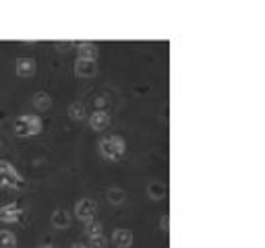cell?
<instances>
[{"label": "cell", "instance_id": "e0dca14e", "mask_svg": "<svg viewBox=\"0 0 265 248\" xmlns=\"http://www.w3.org/2000/svg\"><path fill=\"white\" fill-rule=\"evenodd\" d=\"M89 244L94 248H104L106 246V238L104 236H94V238H89Z\"/></svg>", "mask_w": 265, "mask_h": 248}, {"label": "cell", "instance_id": "ffe728a7", "mask_svg": "<svg viewBox=\"0 0 265 248\" xmlns=\"http://www.w3.org/2000/svg\"><path fill=\"white\" fill-rule=\"evenodd\" d=\"M73 248H87V246H83V244H75Z\"/></svg>", "mask_w": 265, "mask_h": 248}, {"label": "cell", "instance_id": "8fae6325", "mask_svg": "<svg viewBox=\"0 0 265 248\" xmlns=\"http://www.w3.org/2000/svg\"><path fill=\"white\" fill-rule=\"evenodd\" d=\"M33 101H36V105H38L40 110H48V108H50V103H52L50 96H48V93H44V91L36 93V98H33Z\"/></svg>", "mask_w": 265, "mask_h": 248}, {"label": "cell", "instance_id": "9a60e30c", "mask_svg": "<svg viewBox=\"0 0 265 248\" xmlns=\"http://www.w3.org/2000/svg\"><path fill=\"white\" fill-rule=\"evenodd\" d=\"M68 114H71L73 118H77V120H81V118L85 116V105L79 103V101H75L71 108H68Z\"/></svg>", "mask_w": 265, "mask_h": 248}, {"label": "cell", "instance_id": "7a4b0ae2", "mask_svg": "<svg viewBox=\"0 0 265 248\" xmlns=\"http://www.w3.org/2000/svg\"><path fill=\"white\" fill-rule=\"evenodd\" d=\"M15 131L19 137H27V135H36L42 131V122L38 116H21L19 120L15 122Z\"/></svg>", "mask_w": 265, "mask_h": 248}, {"label": "cell", "instance_id": "2e32d148", "mask_svg": "<svg viewBox=\"0 0 265 248\" xmlns=\"http://www.w3.org/2000/svg\"><path fill=\"white\" fill-rule=\"evenodd\" d=\"M87 236L89 238H94V236H102V226L98 221H89L87 223Z\"/></svg>", "mask_w": 265, "mask_h": 248}, {"label": "cell", "instance_id": "9c48e42d", "mask_svg": "<svg viewBox=\"0 0 265 248\" xmlns=\"http://www.w3.org/2000/svg\"><path fill=\"white\" fill-rule=\"evenodd\" d=\"M17 73L23 77H29V75L36 73V62H33V58H21V60H17Z\"/></svg>", "mask_w": 265, "mask_h": 248}, {"label": "cell", "instance_id": "30bf717a", "mask_svg": "<svg viewBox=\"0 0 265 248\" xmlns=\"http://www.w3.org/2000/svg\"><path fill=\"white\" fill-rule=\"evenodd\" d=\"M52 223L56 228H66L68 226V213L64 209H56L54 215H52Z\"/></svg>", "mask_w": 265, "mask_h": 248}, {"label": "cell", "instance_id": "6da1fadb", "mask_svg": "<svg viewBox=\"0 0 265 248\" xmlns=\"http://www.w3.org/2000/svg\"><path fill=\"white\" fill-rule=\"evenodd\" d=\"M100 151L104 153V157L118 159L124 153V141L120 137H106V139L100 141Z\"/></svg>", "mask_w": 265, "mask_h": 248}, {"label": "cell", "instance_id": "4fadbf2b", "mask_svg": "<svg viewBox=\"0 0 265 248\" xmlns=\"http://www.w3.org/2000/svg\"><path fill=\"white\" fill-rule=\"evenodd\" d=\"M79 48H81V56L79 58H89V60H94V56H96V44H79Z\"/></svg>", "mask_w": 265, "mask_h": 248}, {"label": "cell", "instance_id": "8992f818", "mask_svg": "<svg viewBox=\"0 0 265 248\" xmlns=\"http://www.w3.org/2000/svg\"><path fill=\"white\" fill-rule=\"evenodd\" d=\"M89 122H91V126H94L96 131H104V128L108 126V122H110V116L104 110H98V112H94L89 116Z\"/></svg>", "mask_w": 265, "mask_h": 248}, {"label": "cell", "instance_id": "52a82bcc", "mask_svg": "<svg viewBox=\"0 0 265 248\" xmlns=\"http://www.w3.org/2000/svg\"><path fill=\"white\" fill-rule=\"evenodd\" d=\"M112 240H114V244L120 246V248H129L133 244V234L129 230H116V232H114V236H112Z\"/></svg>", "mask_w": 265, "mask_h": 248}, {"label": "cell", "instance_id": "44dd1931", "mask_svg": "<svg viewBox=\"0 0 265 248\" xmlns=\"http://www.w3.org/2000/svg\"><path fill=\"white\" fill-rule=\"evenodd\" d=\"M42 248H52V246H42Z\"/></svg>", "mask_w": 265, "mask_h": 248}, {"label": "cell", "instance_id": "ba28073f", "mask_svg": "<svg viewBox=\"0 0 265 248\" xmlns=\"http://www.w3.org/2000/svg\"><path fill=\"white\" fill-rule=\"evenodd\" d=\"M21 217V209L15 207V205H4V207H0V219L2 221H8V223H13Z\"/></svg>", "mask_w": 265, "mask_h": 248}, {"label": "cell", "instance_id": "5b68a950", "mask_svg": "<svg viewBox=\"0 0 265 248\" xmlns=\"http://www.w3.org/2000/svg\"><path fill=\"white\" fill-rule=\"evenodd\" d=\"M96 60H89V58H79V60L75 62V73L79 77H91L96 75Z\"/></svg>", "mask_w": 265, "mask_h": 248}, {"label": "cell", "instance_id": "277c9868", "mask_svg": "<svg viewBox=\"0 0 265 248\" xmlns=\"http://www.w3.org/2000/svg\"><path fill=\"white\" fill-rule=\"evenodd\" d=\"M75 215L89 223V221H94V215H96V200L94 198H83V200H79L77 207H75Z\"/></svg>", "mask_w": 265, "mask_h": 248}, {"label": "cell", "instance_id": "3957f363", "mask_svg": "<svg viewBox=\"0 0 265 248\" xmlns=\"http://www.w3.org/2000/svg\"><path fill=\"white\" fill-rule=\"evenodd\" d=\"M21 176L13 170V165L8 161H0V186H10V188H17L21 186Z\"/></svg>", "mask_w": 265, "mask_h": 248}, {"label": "cell", "instance_id": "7c38bea8", "mask_svg": "<svg viewBox=\"0 0 265 248\" xmlns=\"http://www.w3.org/2000/svg\"><path fill=\"white\" fill-rule=\"evenodd\" d=\"M15 236L10 234V232H6V230H2L0 232V248H13L15 246Z\"/></svg>", "mask_w": 265, "mask_h": 248}, {"label": "cell", "instance_id": "5bb4252c", "mask_svg": "<svg viewBox=\"0 0 265 248\" xmlns=\"http://www.w3.org/2000/svg\"><path fill=\"white\" fill-rule=\"evenodd\" d=\"M108 198H110V203L120 205L122 200H124V191H120V188H110V191H108Z\"/></svg>", "mask_w": 265, "mask_h": 248}, {"label": "cell", "instance_id": "d6986e66", "mask_svg": "<svg viewBox=\"0 0 265 248\" xmlns=\"http://www.w3.org/2000/svg\"><path fill=\"white\" fill-rule=\"evenodd\" d=\"M162 228H164V230H168V215H164V217H162Z\"/></svg>", "mask_w": 265, "mask_h": 248}, {"label": "cell", "instance_id": "ac0fdd59", "mask_svg": "<svg viewBox=\"0 0 265 248\" xmlns=\"http://www.w3.org/2000/svg\"><path fill=\"white\" fill-rule=\"evenodd\" d=\"M149 193H152L156 198H159V197H162V195L166 193V188H164L162 184H152V188H149Z\"/></svg>", "mask_w": 265, "mask_h": 248}]
</instances>
